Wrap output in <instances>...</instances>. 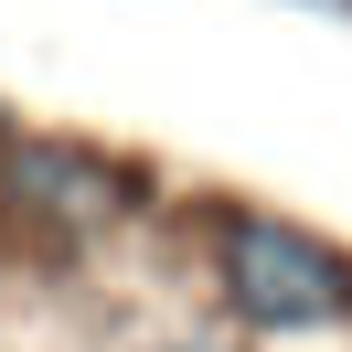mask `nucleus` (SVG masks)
I'll return each instance as SVG.
<instances>
[{
	"label": "nucleus",
	"instance_id": "1",
	"mask_svg": "<svg viewBox=\"0 0 352 352\" xmlns=\"http://www.w3.org/2000/svg\"><path fill=\"white\" fill-rule=\"evenodd\" d=\"M203 309L245 352L256 342H331V331H352V245H331L299 214L224 192V203H203Z\"/></svg>",
	"mask_w": 352,
	"mask_h": 352
},
{
	"label": "nucleus",
	"instance_id": "2",
	"mask_svg": "<svg viewBox=\"0 0 352 352\" xmlns=\"http://www.w3.org/2000/svg\"><path fill=\"white\" fill-rule=\"evenodd\" d=\"M129 352H245L235 331H214V320H171V331H139Z\"/></svg>",
	"mask_w": 352,
	"mask_h": 352
}]
</instances>
